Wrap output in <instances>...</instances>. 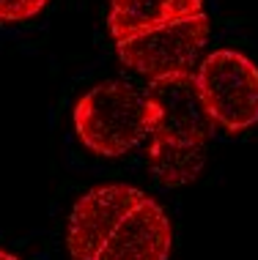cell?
<instances>
[{
	"label": "cell",
	"mask_w": 258,
	"mask_h": 260,
	"mask_svg": "<svg viewBox=\"0 0 258 260\" xmlns=\"http://www.w3.org/2000/svg\"><path fill=\"white\" fill-rule=\"evenodd\" d=\"M192 80L212 126L242 135L258 123V66L245 52L212 50Z\"/></svg>",
	"instance_id": "obj_4"
},
{
	"label": "cell",
	"mask_w": 258,
	"mask_h": 260,
	"mask_svg": "<svg viewBox=\"0 0 258 260\" xmlns=\"http://www.w3.org/2000/svg\"><path fill=\"white\" fill-rule=\"evenodd\" d=\"M204 14V0H110L107 33L113 41H121Z\"/></svg>",
	"instance_id": "obj_6"
},
{
	"label": "cell",
	"mask_w": 258,
	"mask_h": 260,
	"mask_svg": "<svg viewBox=\"0 0 258 260\" xmlns=\"http://www.w3.org/2000/svg\"><path fill=\"white\" fill-rule=\"evenodd\" d=\"M0 260H19V257L11 255V252H6V249H0Z\"/></svg>",
	"instance_id": "obj_8"
},
{
	"label": "cell",
	"mask_w": 258,
	"mask_h": 260,
	"mask_svg": "<svg viewBox=\"0 0 258 260\" xmlns=\"http://www.w3.org/2000/svg\"><path fill=\"white\" fill-rule=\"evenodd\" d=\"M50 0H0V25H22L36 19Z\"/></svg>",
	"instance_id": "obj_7"
},
{
	"label": "cell",
	"mask_w": 258,
	"mask_h": 260,
	"mask_svg": "<svg viewBox=\"0 0 258 260\" xmlns=\"http://www.w3.org/2000/svg\"><path fill=\"white\" fill-rule=\"evenodd\" d=\"M209 41V17H192L184 22H170L154 30L116 41L118 60L129 72L146 80H168L179 74H192L195 63Z\"/></svg>",
	"instance_id": "obj_5"
},
{
	"label": "cell",
	"mask_w": 258,
	"mask_h": 260,
	"mask_svg": "<svg viewBox=\"0 0 258 260\" xmlns=\"http://www.w3.org/2000/svg\"><path fill=\"white\" fill-rule=\"evenodd\" d=\"M149 90L124 80H104L88 88L72 110V129L80 145L102 159H121L149 135Z\"/></svg>",
	"instance_id": "obj_3"
},
{
	"label": "cell",
	"mask_w": 258,
	"mask_h": 260,
	"mask_svg": "<svg viewBox=\"0 0 258 260\" xmlns=\"http://www.w3.org/2000/svg\"><path fill=\"white\" fill-rule=\"evenodd\" d=\"M170 249V216L129 184L94 186L69 211L66 252L72 260H168Z\"/></svg>",
	"instance_id": "obj_1"
},
{
	"label": "cell",
	"mask_w": 258,
	"mask_h": 260,
	"mask_svg": "<svg viewBox=\"0 0 258 260\" xmlns=\"http://www.w3.org/2000/svg\"><path fill=\"white\" fill-rule=\"evenodd\" d=\"M149 110V173L159 186L168 189L192 184L206 165V145L212 135V121L198 99L192 74L151 82Z\"/></svg>",
	"instance_id": "obj_2"
}]
</instances>
